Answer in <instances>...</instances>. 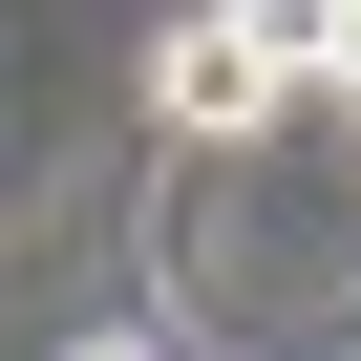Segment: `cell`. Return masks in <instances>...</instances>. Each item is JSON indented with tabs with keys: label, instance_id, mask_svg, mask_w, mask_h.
<instances>
[{
	"label": "cell",
	"instance_id": "6da1fadb",
	"mask_svg": "<svg viewBox=\"0 0 361 361\" xmlns=\"http://www.w3.org/2000/svg\"><path fill=\"white\" fill-rule=\"evenodd\" d=\"M319 85V0H276V22H170L149 43V106H170V149H276V106Z\"/></svg>",
	"mask_w": 361,
	"mask_h": 361
},
{
	"label": "cell",
	"instance_id": "7a4b0ae2",
	"mask_svg": "<svg viewBox=\"0 0 361 361\" xmlns=\"http://www.w3.org/2000/svg\"><path fill=\"white\" fill-rule=\"evenodd\" d=\"M319 85H340V106H361V0H319Z\"/></svg>",
	"mask_w": 361,
	"mask_h": 361
},
{
	"label": "cell",
	"instance_id": "3957f363",
	"mask_svg": "<svg viewBox=\"0 0 361 361\" xmlns=\"http://www.w3.org/2000/svg\"><path fill=\"white\" fill-rule=\"evenodd\" d=\"M43 361H170V340H43Z\"/></svg>",
	"mask_w": 361,
	"mask_h": 361
}]
</instances>
